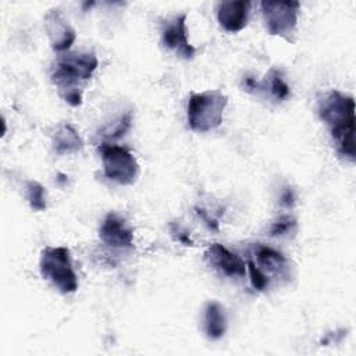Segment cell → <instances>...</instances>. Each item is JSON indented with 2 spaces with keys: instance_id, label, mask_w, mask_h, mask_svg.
<instances>
[{
  "instance_id": "9",
  "label": "cell",
  "mask_w": 356,
  "mask_h": 356,
  "mask_svg": "<svg viewBox=\"0 0 356 356\" xmlns=\"http://www.w3.org/2000/svg\"><path fill=\"white\" fill-rule=\"evenodd\" d=\"M206 257L209 263L222 275L231 278H242L246 274L245 261L221 243H213L207 248Z\"/></svg>"
},
{
  "instance_id": "10",
  "label": "cell",
  "mask_w": 356,
  "mask_h": 356,
  "mask_svg": "<svg viewBox=\"0 0 356 356\" xmlns=\"http://www.w3.org/2000/svg\"><path fill=\"white\" fill-rule=\"evenodd\" d=\"M44 28L49 35L51 49L56 51L68 50L76 38L74 28L68 24L60 10H50L44 15Z\"/></svg>"
},
{
  "instance_id": "8",
  "label": "cell",
  "mask_w": 356,
  "mask_h": 356,
  "mask_svg": "<svg viewBox=\"0 0 356 356\" xmlns=\"http://www.w3.org/2000/svg\"><path fill=\"white\" fill-rule=\"evenodd\" d=\"M99 238L103 243L115 249H131L134 248V234L127 225L125 220L115 213H108L100 228Z\"/></svg>"
},
{
  "instance_id": "16",
  "label": "cell",
  "mask_w": 356,
  "mask_h": 356,
  "mask_svg": "<svg viewBox=\"0 0 356 356\" xmlns=\"http://www.w3.org/2000/svg\"><path fill=\"white\" fill-rule=\"evenodd\" d=\"M25 197L35 211H43L47 206V196L44 186L38 181H28L25 184Z\"/></svg>"
},
{
  "instance_id": "14",
  "label": "cell",
  "mask_w": 356,
  "mask_h": 356,
  "mask_svg": "<svg viewBox=\"0 0 356 356\" xmlns=\"http://www.w3.org/2000/svg\"><path fill=\"white\" fill-rule=\"evenodd\" d=\"M53 149L58 154L76 153L83 147V142L71 124L60 125L53 135Z\"/></svg>"
},
{
  "instance_id": "4",
  "label": "cell",
  "mask_w": 356,
  "mask_h": 356,
  "mask_svg": "<svg viewBox=\"0 0 356 356\" xmlns=\"http://www.w3.org/2000/svg\"><path fill=\"white\" fill-rule=\"evenodd\" d=\"M40 274L61 293H74L78 289V277L72 268L71 253L67 246H46L39 260Z\"/></svg>"
},
{
  "instance_id": "12",
  "label": "cell",
  "mask_w": 356,
  "mask_h": 356,
  "mask_svg": "<svg viewBox=\"0 0 356 356\" xmlns=\"http://www.w3.org/2000/svg\"><path fill=\"white\" fill-rule=\"evenodd\" d=\"M253 250L256 254L257 264L261 266L266 271H268L274 275L286 277V273L289 270L288 260L281 252L275 250L271 246L261 245V243H256L253 246Z\"/></svg>"
},
{
  "instance_id": "2",
  "label": "cell",
  "mask_w": 356,
  "mask_h": 356,
  "mask_svg": "<svg viewBox=\"0 0 356 356\" xmlns=\"http://www.w3.org/2000/svg\"><path fill=\"white\" fill-rule=\"evenodd\" d=\"M97 64L99 61L93 51L68 53L58 58L51 81L68 104L75 107L82 103L81 83L92 76Z\"/></svg>"
},
{
  "instance_id": "1",
  "label": "cell",
  "mask_w": 356,
  "mask_h": 356,
  "mask_svg": "<svg viewBox=\"0 0 356 356\" xmlns=\"http://www.w3.org/2000/svg\"><path fill=\"white\" fill-rule=\"evenodd\" d=\"M318 115L330 129L341 156L355 160V100L339 90H331L318 102Z\"/></svg>"
},
{
  "instance_id": "15",
  "label": "cell",
  "mask_w": 356,
  "mask_h": 356,
  "mask_svg": "<svg viewBox=\"0 0 356 356\" xmlns=\"http://www.w3.org/2000/svg\"><path fill=\"white\" fill-rule=\"evenodd\" d=\"M256 89H266V90L268 89V93L277 102H282V100L288 99L291 95V89H289L288 83L282 79V76L280 75V72L277 70H271L266 75V78L261 83L257 82Z\"/></svg>"
},
{
  "instance_id": "3",
  "label": "cell",
  "mask_w": 356,
  "mask_h": 356,
  "mask_svg": "<svg viewBox=\"0 0 356 356\" xmlns=\"http://www.w3.org/2000/svg\"><path fill=\"white\" fill-rule=\"evenodd\" d=\"M228 97L220 90L192 93L188 100V124L192 131L209 132L222 122Z\"/></svg>"
},
{
  "instance_id": "19",
  "label": "cell",
  "mask_w": 356,
  "mask_h": 356,
  "mask_svg": "<svg viewBox=\"0 0 356 356\" xmlns=\"http://www.w3.org/2000/svg\"><path fill=\"white\" fill-rule=\"evenodd\" d=\"M246 270L249 271L250 275V282L254 289L257 291H264L268 286V277L266 273L257 267V264L252 260H248L246 263Z\"/></svg>"
},
{
  "instance_id": "11",
  "label": "cell",
  "mask_w": 356,
  "mask_h": 356,
  "mask_svg": "<svg viewBox=\"0 0 356 356\" xmlns=\"http://www.w3.org/2000/svg\"><path fill=\"white\" fill-rule=\"evenodd\" d=\"M250 1L245 0H231V1H220L217 4V19L220 25L231 33H236L242 31L249 18Z\"/></svg>"
},
{
  "instance_id": "20",
  "label": "cell",
  "mask_w": 356,
  "mask_h": 356,
  "mask_svg": "<svg viewBox=\"0 0 356 356\" xmlns=\"http://www.w3.org/2000/svg\"><path fill=\"white\" fill-rule=\"evenodd\" d=\"M171 234H179V235H175V236H174L178 242H181V243H184V245H186V246L193 245V242H192L191 238H189V234H188L186 231H184L182 228L174 225V224H171Z\"/></svg>"
},
{
  "instance_id": "5",
  "label": "cell",
  "mask_w": 356,
  "mask_h": 356,
  "mask_svg": "<svg viewBox=\"0 0 356 356\" xmlns=\"http://www.w3.org/2000/svg\"><path fill=\"white\" fill-rule=\"evenodd\" d=\"M104 175L120 185H131L139 175V164L135 156L125 147L111 143L99 146Z\"/></svg>"
},
{
  "instance_id": "18",
  "label": "cell",
  "mask_w": 356,
  "mask_h": 356,
  "mask_svg": "<svg viewBox=\"0 0 356 356\" xmlns=\"http://www.w3.org/2000/svg\"><path fill=\"white\" fill-rule=\"evenodd\" d=\"M131 121H132V115L128 111L124 115H121L111 127H107L106 129H103V136H106L108 139L120 138L121 135H124L129 129Z\"/></svg>"
},
{
  "instance_id": "6",
  "label": "cell",
  "mask_w": 356,
  "mask_h": 356,
  "mask_svg": "<svg viewBox=\"0 0 356 356\" xmlns=\"http://www.w3.org/2000/svg\"><path fill=\"white\" fill-rule=\"evenodd\" d=\"M260 6L268 33L289 40L298 24L300 4L298 1H261Z\"/></svg>"
},
{
  "instance_id": "21",
  "label": "cell",
  "mask_w": 356,
  "mask_h": 356,
  "mask_svg": "<svg viewBox=\"0 0 356 356\" xmlns=\"http://www.w3.org/2000/svg\"><path fill=\"white\" fill-rule=\"evenodd\" d=\"M281 202H282L284 204H286V206H289V204L293 203V192H292L291 188H285V191H284V193H282V196H281Z\"/></svg>"
},
{
  "instance_id": "17",
  "label": "cell",
  "mask_w": 356,
  "mask_h": 356,
  "mask_svg": "<svg viewBox=\"0 0 356 356\" xmlns=\"http://www.w3.org/2000/svg\"><path fill=\"white\" fill-rule=\"evenodd\" d=\"M296 229V220L291 216H281L278 217L270 228L271 236H285L292 234Z\"/></svg>"
},
{
  "instance_id": "7",
  "label": "cell",
  "mask_w": 356,
  "mask_h": 356,
  "mask_svg": "<svg viewBox=\"0 0 356 356\" xmlns=\"http://www.w3.org/2000/svg\"><path fill=\"white\" fill-rule=\"evenodd\" d=\"M161 43L168 50L175 51L177 56L191 60L195 57L196 49L188 40L186 14H177L168 18L161 28Z\"/></svg>"
},
{
  "instance_id": "13",
  "label": "cell",
  "mask_w": 356,
  "mask_h": 356,
  "mask_svg": "<svg viewBox=\"0 0 356 356\" xmlns=\"http://www.w3.org/2000/svg\"><path fill=\"white\" fill-rule=\"evenodd\" d=\"M204 332L210 339H220L227 330V316L224 307L218 302H209L204 309L203 318Z\"/></svg>"
}]
</instances>
